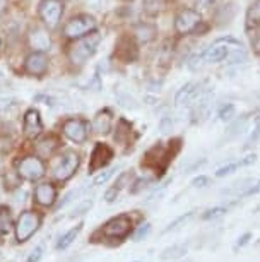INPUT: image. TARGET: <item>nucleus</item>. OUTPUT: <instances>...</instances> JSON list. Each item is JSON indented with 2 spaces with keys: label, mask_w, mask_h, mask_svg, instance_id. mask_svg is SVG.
<instances>
[{
  "label": "nucleus",
  "mask_w": 260,
  "mask_h": 262,
  "mask_svg": "<svg viewBox=\"0 0 260 262\" xmlns=\"http://www.w3.org/2000/svg\"><path fill=\"white\" fill-rule=\"evenodd\" d=\"M101 43V34L98 31H92L91 34L77 38V41H74L68 50V58L74 66H84L89 58L94 55L98 47Z\"/></svg>",
  "instance_id": "f257e3e1"
},
{
  "label": "nucleus",
  "mask_w": 260,
  "mask_h": 262,
  "mask_svg": "<svg viewBox=\"0 0 260 262\" xmlns=\"http://www.w3.org/2000/svg\"><path fill=\"white\" fill-rule=\"evenodd\" d=\"M96 29V21L94 17L87 16V14H81V16H76L68 21L65 26H63V34L67 38L77 39L81 36H86V34L92 33Z\"/></svg>",
  "instance_id": "f03ea898"
},
{
  "label": "nucleus",
  "mask_w": 260,
  "mask_h": 262,
  "mask_svg": "<svg viewBox=\"0 0 260 262\" xmlns=\"http://www.w3.org/2000/svg\"><path fill=\"white\" fill-rule=\"evenodd\" d=\"M242 47L237 39L233 38H221L218 41L214 43L212 47H209L207 50L204 52V58L205 62L209 63H218V62H223L226 60L229 57V53H231L234 48Z\"/></svg>",
  "instance_id": "7ed1b4c3"
},
{
  "label": "nucleus",
  "mask_w": 260,
  "mask_h": 262,
  "mask_svg": "<svg viewBox=\"0 0 260 262\" xmlns=\"http://www.w3.org/2000/svg\"><path fill=\"white\" fill-rule=\"evenodd\" d=\"M41 217L40 214L33 211H26L19 216L17 225H16V238L17 242H26L34 235V231L40 228Z\"/></svg>",
  "instance_id": "20e7f679"
},
{
  "label": "nucleus",
  "mask_w": 260,
  "mask_h": 262,
  "mask_svg": "<svg viewBox=\"0 0 260 262\" xmlns=\"http://www.w3.org/2000/svg\"><path fill=\"white\" fill-rule=\"evenodd\" d=\"M63 14V2L62 0H43L40 4V17L45 23L48 29L58 26Z\"/></svg>",
  "instance_id": "39448f33"
},
{
  "label": "nucleus",
  "mask_w": 260,
  "mask_h": 262,
  "mask_svg": "<svg viewBox=\"0 0 260 262\" xmlns=\"http://www.w3.org/2000/svg\"><path fill=\"white\" fill-rule=\"evenodd\" d=\"M200 23H202V16H200L199 11L183 9V11L178 12V16L175 19V29L178 34H188V33L197 31Z\"/></svg>",
  "instance_id": "423d86ee"
},
{
  "label": "nucleus",
  "mask_w": 260,
  "mask_h": 262,
  "mask_svg": "<svg viewBox=\"0 0 260 262\" xmlns=\"http://www.w3.org/2000/svg\"><path fill=\"white\" fill-rule=\"evenodd\" d=\"M17 173L29 182L40 180L45 175V165H43V161L38 156H28L19 161Z\"/></svg>",
  "instance_id": "0eeeda50"
},
{
  "label": "nucleus",
  "mask_w": 260,
  "mask_h": 262,
  "mask_svg": "<svg viewBox=\"0 0 260 262\" xmlns=\"http://www.w3.org/2000/svg\"><path fill=\"white\" fill-rule=\"evenodd\" d=\"M132 230V220L127 214H120L110 220L108 223L103 226V235L108 236V238H125L127 235L130 233Z\"/></svg>",
  "instance_id": "6e6552de"
},
{
  "label": "nucleus",
  "mask_w": 260,
  "mask_h": 262,
  "mask_svg": "<svg viewBox=\"0 0 260 262\" xmlns=\"http://www.w3.org/2000/svg\"><path fill=\"white\" fill-rule=\"evenodd\" d=\"M79 163H81V158H79V155H77L76 151H67L65 155L62 156L60 163H58L57 168H55L57 180L65 182V180L70 179L74 173L77 171V168H79Z\"/></svg>",
  "instance_id": "1a4fd4ad"
},
{
  "label": "nucleus",
  "mask_w": 260,
  "mask_h": 262,
  "mask_svg": "<svg viewBox=\"0 0 260 262\" xmlns=\"http://www.w3.org/2000/svg\"><path fill=\"white\" fill-rule=\"evenodd\" d=\"M87 128H89V123L82 118H68L63 123V134L76 144H82L87 139Z\"/></svg>",
  "instance_id": "9d476101"
},
{
  "label": "nucleus",
  "mask_w": 260,
  "mask_h": 262,
  "mask_svg": "<svg viewBox=\"0 0 260 262\" xmlns=\"http://www.w3.org/2000/svg\"><path fill=\"white\" fill-rule=\"evenodd\" d=\"M24 69L29 76H43L48 71V57L45 52H33L26 57Z\"/></svg>",
  "instance_id": "9b49d317"
},
{
  "label": "nucleus",
  "mask_w": 260,
  "mask_h": 262,
  "mask_svg": "<svg viewBox=\"0 0 260 262\" xmlns=\"http://www.w3.org/2000/svg\"><path fill=\"white\" fill-rule=\"evenodd\" d=\"M113 158V151H111V147H108L106 144H103V142H98L96 147L92 149V155H91V163H89V171H96L100 170L106 165L108 161Z\"/></svg>",
  "instance_id": "f8f14e48"
},
{
  "label": "nucleus",
  "mask_w": 260,
  "mask_h": 262,
  "mask_svg": "<svg viewBox=\"0 0 260 262\" xmlns=\"http://www.w3.org/2000/svg\"><path fill=\"white\" fill-rule=\"evenodd\" d=\"M200 96V86L197 82H187L181 90H178L175 96L176 106H188L195 103V100Z\"/></svg>",
  "instance_id": "ddd939ff"
},
{
  "label": "nucleus",
  "mask_w": 260,
  "mask_h": 262,
  "mask_svg": "<svg viewBox=\"0 0 260 262\" xmlns=\"http://www.w3.org/2000/svg\"><path fill=\"white\" fill-rule=\"evenodd\" d=\"M29 45H31L34 52H48L52 47V38L46 29L34 28L33 31L29 33Z\"/></svg>",
  "instance_id": "4468645a"
},
{
  "label": "nucleus",
  "mask_w": 260,
  "mask_h": 262,
  "mask_svg": "<svg viewBox=\"0 0 260 262\" xmlns=\"http://www.w3.org/2000/svg\"><path fill=\"white\" fill-rule=\"evenodd\" d=\"M43 130V122L38 110H28L24 115V134L28 137H36Z\"/></svg>",
  "instance_id": "2eb2a0df"
},
{
  "label": "nucleus",
  "mask_w": 260,
  "mask_h": 262,
  "mask_svg": "<svg viewBox=\"0 0 260 262\" xmlns=\"http://www.w3.org/2000/svg\"><path fill=\"white\" fill-rule=\"evenodd\" d=\"M34 197L41 206H52L57 199V189L52 184H40L34 190Z\"/></svg>",
  "instance_id": "dca6fc26"
},
{
  "label": "nucleus",
  "mask_w": 260,
  "mask_h": 262,
  "mask_svg": "<svg viewBox=\"0 0 260 262\" xmlns=\"http://www.w3.org/2000/svg\"><path fill=\"white\" fill-rule=\"evenodd\" d=\"M257 161V155H248L242 158L240 161H233V163H228V165L221 166L218 171H216V177H226V175H231V173H234L237 170H240V168L243 166H248V165H253V163Z\"/></svg>",
  "instance_id": "f3484780"
},
{
  "label": "nucleus",
  "mask_w": 260,
  "mask_h": 262,
  "mask_svg": "<svg viewBox=\"0 0 260 262\" xmlns=\"http://www.w3.org/2000/svg\"><path fill=\"white\" fill-rule=\"evenodd\" d=\"M92 128L98 134H108L111 130V113L108 110L100 112L92 120Z\"/></svg>",
  "instance_id": "a211bd4d"
},
{
  "label": "nucleus",
  "mask_w": 260,
  "mask_h": 262,
  "mask_svg": "<svg viewBox=\"0 0 260 262\" xmlns=\"http://www.w3.org/2000/svg\"><path fill=\"white\" fill-rule=\"evenodd\" d=\"M130 50L132 52H137L135 50V45L132 43V39L130 38H122L119 43H116V50H115V55L122 58V60H125V62H130V60H134V55H130Z\"/></svg>",
  "instance_id": "6ab92c4d"
},
{
  "label": "nucleus",
  "mask_w": 260,
  "mask_h": 262,
  "mask_svg": "<svg viewBox=\"0 0 260 262\" xmlns=\"http://www.w3.org/2000/svg\"><path fill=\"white\" fill-rule=\"evenodd\" d=\"M247 29L257 31L260 29V0H255L247 11Z\"/></svg>",
  "instance_id": "aec40b11"
},
{
  "label": "nucleus",
  "mask_w": 260,
  "mask_h": 262,
  "mask_svg": "<svg viewBox=\"0 0 260 262\" xmlns=\"http://www.w3.org/2000/svg\"><path fill=\"white\" fill-rule=\"evenodd\" d=\"M58 146V141L55 137H43V139L36 144V152L40 155L41 158H48L53 155V151L57 149Z\"/></svg>",
  "instance_id": "412c9836"
},
{
  "label": "nucleus",
  "mask_w": 260,
  "mask_h": 262,
  "mask_svg": "<svg viewBox=\"0 0 260 262\" xmlns=\"http://www.w3.org/2000/svg\"><path fill=\"white\" fill-rule=\"evenodd\" d=\"M134 33L140 43H149L156 38V26H153V24H139Z\"/></svg>",
  "instance_id": "4be33fe9"
},
{
  "label": "nucleus",
  "mask_w": 260,
  "mask_h": 262,
  "mask_svg": "<svg viewBox=\"0 0 260 262\" xmlns=\"http://www.w3.org/2000/svg\"><path fill=\"white\" fill-rule=\"evenodd\" d=\"M187 250H188V245H185V244L168 247V249H164V250H163V254H161V259H163V260L180 259V257H183L185 254H187Z\"/></svg>",
  "instance_id": "5701e85b"
},
{
  "label": "nucleus",
  "mask_w": 260,
  "mask_h": 262,
  "mask_svg": "<svg viewBox=\"0 0 260 262\" xmlns=\"http://www.w3.org/2000/svg\"><path fill=\"white\" fill-rule=\"evenodd\" d=\"M82 226H84V225L81 223V225H77L76 228L68 230L67 233L63 235L60 240H58L57 249H58V250H63V249H67V247H70V245H72V242L76 240V238H77V235H79L81 231H82Z\"/></svg>",
  "instance_id": "b1692460"
},
{
  "label": "nucleus",
  "mask_w": 260,
  "mask_h": 262,
  "mask_svg": "<svg viewBox=\"0 0 260 262\" xmlns=\"http://www.w3.org/2000/svg\"><path fill=\"white\" fill-rule=\"evenodd\" d=\"M12 228V216L7 206H0V235H7Z\"/></svg>",
  "instance_id": "393cba45"
},
{
  "label": "nucleus",
  "mask_w": 260,
  "mask_h": 262,
  "mask_svg": "<svg viewBox=\"0 0 260 262\" xmlns=\"http://www.w3.org/2000/svg\"><path fill=\"white\" fill-rule=\"evenodd\" d=\"M218 117L221 122H231L233 118L237 117V106H234L233 103H226L224 106H221Z\"/></svg>",
  "instance_id": "a878e982"
},
{
  "label": "nucleus",
  "mask_w": 260,
  "mask_h": 262,
  "mask_svg": "<svg viewBox=\"0 0 260 262\" xmlns=\"http://www.w3.org/2000/svg\"><path fill=\"white\" fill-rule=\"evenodd\" d=\"M228 212V207H224V206H219V207H212V209H209V211H205L204 212V220H218V217L221 216H224Z\"/></svg>",
  "instance_id": "bb28decb"
},
{
  "label": "nucleus",
  "mask_w": 260,
  "mask_h": 262,
  "mask_svg": "<svg viewBox=\"0 0 260 262\" xmlns=\"http://www.w3.org/2000/svg\"><path fill=\"white\" fill-rule=\"evenodd\" d=\"M92 204H94V201H92V199H86V201H82L79 206L74 207L72 217H74V216H81V214H84V212H89V209L92 207Z\"/></svg>",
  "instance_id": "cd10ccee"
},
{
  "label": "nucleus",
  "mask_w": 260,
  "mask_h": 262,
  "mask_svg": "<svg viewBox=\"0 0 260 262\" xmlns=\"http://www.w3.org/2000/svg\"><path fill=\"white\" fill-rule=\"evenodd\" d=\"M194 216V211H190V212H187V214H183V216H180L178 220H175L173 223H170L168 226L164 228V233H168V231H171V230H176L178 228L180 225H183V223H187V221L190 220V217Z\"/></svg>",
  "instance_id": "c85d7f7f"
},
{
  "label": "nucleus",
  "mask_w": 260,
  "mask_h": 262,
  "mask_svg": "<svg viewBox=\"0 0 260 262\" xmlns=\"http://www.w3.org/2000/svg\"><path fill=\"white\" fill-rule=\"evenodd\" d=\"M116 171V168H110V170H106V171H103V173H100V175L96 177L94 179V182H92V185L94 187H98V185H103V184H106L108 180L113 177V173Z\"/></svg>",
  "instance_id": "c756f323"
},
{
  "label": "nucleus",
  "mask_w": 260,
  "mask_h": 262,
  "mask_svg": "<svg viewBox=\"0 0 260 262\" xmlns=\"http://www.w3.org/2000/svg\"><path fill=\"white\" fill-rule=\"evenodd\" d=\"M260 139V115L255 118V122H253V130H252V134H250L248 137V141H247V146H252L255 144Z\"/></svg>",
  "instance_id": "7c9ffc66"
},
{
  "label": "nucleus",
  "mask_w": 260,
  "mask_h": 262,
  "mask_svg": "<svg viewBox=\"0 0 260 262\" xmlns=\"http://www.w3.org/2000/svg\"><path fill=\"white\" fill-rule=\"evenodd\" d=\"M149 233H151V225H149V223H146V225H142L140 228L135 231L134 240H135V242L144 240V238H147V235H149Z\"/></svg>",
  "instance_id": "2f4dec72"
},
{
  "label": "nucleus",
  "mask_w": 260,
  "mask_h": 262,
  "mask_svg": "<svg viewBox=\"0 0 260 262\" xmlns=\"http://www.w3.org/2000/svg\"><path fill=\"white\" fill-rule=\"evenodd\" d=\"M149 184V179H139L134 182V187H130V194H139L142 189H146Z\"/></svg>",
  "instance_id": "473e14b6"
},
{
  "label": "nucleus",
  "mask_w": 260,
  "mask_h": 262,
  "mask_svg": "<svg viewBox=\"0 0 260 262\" xmlns=\"http://www.w3.org/2000/svg\"><path fill=\"white\" fill-rule=\"evenodd\" d=\"M129 179H130V171H124V173H122V175L119 177V179H116V182L113 184V187H115L116 190H122V189L125 187L127 180H129Z\"/></svg>",
  "instance_id": "72a5a7b5"
},
{
  "label": "nucleus",
  "mask_w": 260,
  "mask_h": 262,
  "mask_svg": "<svg viewBox=\"0 0 260 262\" xmlns=\"http://www.w3.org/2000/svg\"><path fill=\"white\" fill-rule=\"evenodd\" d=\"M205 60L204 58V53H200V55H195L190 58V62H188V67L192 69V71H197V69L202 66V62Z\"/></svg>",
  "instance_id": "f704fd0d"
},
{
  "label": "nucleus",
  "mask_w": 260,
  "mask_h": 262,
  "mask_svg": "<svg viewBox=\"0 0 260 262\" xmlns=\"http://www.w3.org/2000/svg\"><path fill=\"white\" fill-rule=\"evenodd\" d=\"M86 4L92 9H96V11H101V9L106 7V0H86Z\"/></svg>",
  "instance_id": "c9c22d12"
},
{
  "label": "nucleus",
  "mask_w": 260,
  "mask_h": 262,
  "mask_svg": "<svg viewBox=\"0 0 260 262\" xmlns=\"http://www.w3.org/2000/svg\"><path fill=\"white\" fill-rule=\"evenodd\" d=\"M119 194H120V190H116L115 187H110V189L106 190V194H105V201L106 202H113L116 197H119Z\"/></svg>",
  "instance_id": "e433bc0d"
},
{
  "label": "nucleus",
  "mask_w": 260,
  "mask_h": 262,
  "mask_svg": "<svg viewBox=\"0 0 260 262\" xmlns=\"http://www.w3.org/2000/svg\"><path fill=\"white\" fill-rule=\"evenodd\" d=\"M192 185L194 187H200V189H202V187L209 185V179H207V177H204V175H200V177H197V179L192 180Z\"/></svg>",
  "instance_id": "4c0bfd02"
},
{
  "label": "nucleus",
  "mask_w": 260,
  "mask_h": 262,
  "mask_svg": "<svg viewBox=\"0 0 260 262\" xmlns=\"http://www.w3.org/2000/svg\"><path fill=\"white\" fill-rule=\"evenodd\" d=\"M250 238H252V233H245V235L240 236L238 242H237V245H234V250H238V249H242V247L247 245Z\"/></svg>",
  "instance_id": "58836bf2"
},
{
  "label": "nucleus",
  "mask_w": 260,
  "mask_h": 262,
  "mask_svg": "<svg viewBox=\"0 0 260 262\" xmlns=\"http://www.w3.org/2000/svg\"><path fill=\"white\" fill-rule=\"evenodd\" d=\"M171 127H173V122H171L170 117H164L163 120H161V123H159L161 132H168V130H171Z\"/></svg>",
  "instance_id": "ea45409f"
},
{
  "label": "nucleus",
  "mask_w": 260,
  "mask_h": 262,
  "mask_svg": "<svg viewBox=\"0 0 260 262\" xmlns=\"http://www.w3.org/2000/svg\"><path fill=\"white\" fill-rule=\"evenodd\" d=\"M41 254H43V247H36L33 252H31V255H29V262H38L40 260V257H41Z\"/></svg>",
  "instance_id": "a19ab883"
},
{
  "label": "nucleus",
  "mask_w": 260,
  "mask_h": 262,
  "mask_svg": "<svg viewBox=\"0 0 260 262\" xmlns=\"http://www.w3.org/2000/svg\"><path fill=\"white\" fill-rule=\"evenodd\" d=\"M255 194H260V180L247 190V195H255Z\"/></svg>",
  "instance_id": "79ce46f5"
},
{
  "label": "nucleus",
  "mask_w": 260,
  "mask_h": 262,
  "mask_svg": "<svg viewBox=\"0 0 260 262\" xmlns=\"http://www.w3.org/2000/svg\"><path fill=\"white\" fill-rule=\"evenodd\" d=\"M195 2H197V6H199V7L207 9V7L210 6V2H212V0H195Z\"/></svg>",
  "instance_id": "37998d69"
},
{
  "label": "nucleus",
  "mask_w": 260,
  "mask_h": 262,
  "mask_svg": "<svg viewBox=\"0 0 260 262\" xmlns=\"http://www.w3.org/2000/svg\"><path fill=\"white\" fill-rule=\"evenodd\" d=\"M6 4H7V0H0V12L6 9Z\"/></svg>",
  "instance_id": "c03bdc74"
},
{
  "label": "nucleus",
  "mask_w": 260,
  "mask_h": 262,
  "mask_svg": "<svg viewBox=\"0 0 260 262\" xmlns=\"http://www.w3.org/2000/svg\"><path fill=\"white\" fill-rule=\"evenodd\" d=\"M185 262H190V260H185Z\"/></svg>",
  "instance_id": "a18cd8bd"
}]
</instances>
